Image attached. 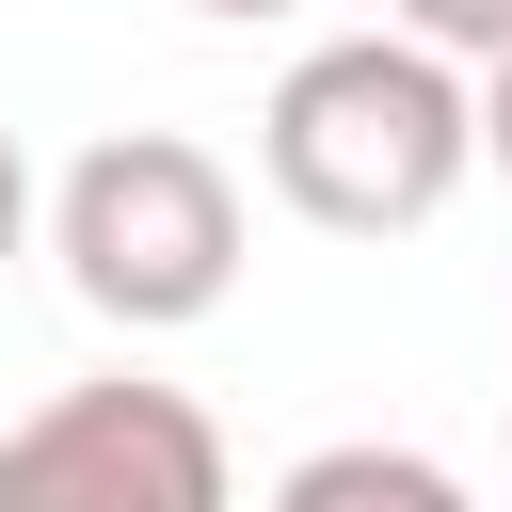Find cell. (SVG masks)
Masks as SVG:
<instances>
[{
	"label": "cell",
	"mask_w": 512,
	"mask_h": 512,
	"mask_svg": "<svg viewBox=\"0 0 512 512\" xmlns=\"http://www.w3.org/2000/svg\"><path fill=\"white\" fill-rule=\"evenodd\" d=\"M256 176L288 224L320 240H416L464 176H480V64L432 32H320L272 96H256Z\"/></svg>",
	"instance_id": "obj_1"
},
{
	"label": "cell",
	"mask_w": 512,
	"mask_h": 512,
	"mask_svg": "<svg viewBox=\"0 0 512 512\" xmlns=\"http://www.w3.org/2000/svg\"><path fill=\"white\" fill-rule=\"evenodd\" d=\"M48 256L112 336H192L240 288V176L192 128H112L48 176Z\"/></svg>",
	"instance_id": "obj_2"
},
{
	"label": "cell",
	"mask_w": 512,
	"mask_h": 512,
	"mask_svg": "<svg viewBox=\"0 0 512 512\" xmlns=\"http://www.w3.org/2000/svg\"><path fill=\"white\" fill-rule=\"evenodd\" d=\"M224 432L192 384H144V368H96V384H48L16 432H0V512H224Z\"/></svg>",
	"instance_id": "obj_3"
},
{
	"label": "cell",
	"mask_w": 512,
	"mask_h": 512,
	"mask_svg": "<svg viewBox=\"0 0 512 512\" xmlns=\"http://www.w3.org/2000/svg\"><path fill=\"white\" fill-rule=\"evenodd\" d=\"M464 512V464H432V448H304L288 464V512Z\"/></svg>",
	"instance_id": "obj_4"
},
{
	"label": "cell",
	"mask_w": 512,
	"mask_h": 512,
	"mask_svg": "<svg viewBox=\"0 0 512 512\" xmlns=\"http://www.w3.org/2000/svg\"><path fill=\"white\" fill-rule=\"evenodd\" d=\"M400 32H432V48H464V64H496L512 48V0H384Z\"/></svg>",
	"instance_id": "obj_5"
},
{
	"label": "cell",
	"mask_w": 512,
	"mask_h": 512,
	"mask_svg": "<svg viewBox=\"0 0 512 512\" xmlns=\"http://www.w3.org/2000/svg\"><path fill=\"white\" fill-rule=\"evenodd\" d=\"M480 160H496V176H512V48H496V64H480Z\"/></svg>",
	"instance_id": "obj_6"
},
{
	"label": "cell",
	"mask_w": 512,
	"mask_h": 512,
	"mask_svg": "<svg viewBox=\"0 0 512 512\" xmlns=\"http://www.w3.org/2000/svg\"><path fill=\"white\" fill-rule=\"evenodd\" d=\"M16 240H32V160H16V128H0V272H16Z\"/></svg>",
	"instance_id": "obj_7"
},
{
	"label": "cell",
	"mask_w": 512,
	"mask_h": 512,
	"mask_svg": "<svg viewBox=\"0 0 512 512\" xmlns=\"http://www.w3.org/2000/svg\"><path fill=\"white\" fill-rule=\"evenodd\" d=\"M192 16H304V0H192Z\"/></svg>",
	"instance_id": "obj_8"
}]
</instances>
